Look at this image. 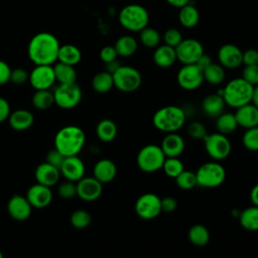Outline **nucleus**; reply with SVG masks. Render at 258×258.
Here are the masks:
<instances>
[{
	"label": "nucleus",
	"instance_id": "1",
	"mask_svg": "<svg viewBox=\"0 0 258 258\" xmlns=\"http://www.w3.org/2000/svg\"><path fill=\"white\" fill-rule=\"evenodd\" d=\"M59 46V42L53 34L39 32L32 36L28 43V57L35 64H52L57 60Z\"/></svg>",
	"mask_w": 258,
	"mask_h": 258
},
{
	"label": "nucleus",
	"instance_id": "2",
	"mask_svg": "<svg viewBox=\"0 0 258 258\" xmlns=\"http://www.w3.org/2000/svg\"><path fill=\"white\" fill-rule=\"evenodd\" d=\"M86 142L83 129L78 126L69 125L59 129L54 136V148L64 156L78 155Z\"/></svg>",
	"mask_w": 258,
	"mask_h": 258
},
{
	"label": "nucleus",
	"instance_id": "3",
	"mask_svg": "<svg viewBox=\"0 0 258 258\" xmlns=\"http://www.w3.org/2000/svg\"><path fill=\"white\" fill-rule=\"evenodd\" d=\"M185 119L186 115L181 107L168 105L158 109L154 113L152 123L157 130L170 133L178 131L184 125Z\"/></svg>",
	"mask_w": 258,
	"mask_h": 258
},
{
	"label": "nucleus",
	"instance_id": "4",
	"mask_svg": "<svg viewBox=\"0 0 258 258\" xmlns=\"http://www.w3.org/2000/svg\"><path fill=\"white\" fill-rule=\"evenodd\" d=\"M254 86L246 80L236 78L231 80L223 88V98L226 105L232 108H239L251 103Z\"/></svg>",
	"mask_w": 258,
	"mask_h": 258
},
{
	"label": "nucleus",
	"instance_id": "5",
	"mask_svg": "<svg viewBox=\"0 0 258 258\" xmlns=\"http://www.w3.org/2000/svg\"><path fill=\"white\" fill-rule=\"evenodd\" d=\"M118 19L125 29L139 32L148 25L149 13L146 8L139 4H128L120 10Z\"/></svg>",
	"mask_w": 258,
	"mask_h": 258
},
{
	"label": "nucleus",
	"instance_id": "6",
	"mask_svg": "<svg viewBox=\"0 0 258 258\" xmlns=\"http://www.w3.org/2000/svg\"><path fill=\"white\" fill-rule=\"evenodd\" d=\"M165 157L160 146L147 144L139 150L136 162L140 170L146 173H152L162 168Z\"/></svg>",
	"mask_w": 258,
	"mask_h": 258
},
{
	"label": "nucleus",
	"instance_id": "7",
	"mask_svg": "<svg viewBox=\"0 0 258 258\" xmlns=\"http://www.w3.org/2000/svg\"><path fill=\"white\" fill-rule=\"evenodd\" d=\"M198 185L206 188L220 186L226 179V170L224 166L217 162L211 161L202 164L196 171Z\"/></svg>",
	"mask_w": 258,
	"mask_h": 258
},
{
	"label": "nucleus",
	"instance_id": "8",
	"mask_svg": "<svg viewBox=\"0 0 258 258\" xmlns=\"http://www.w3.org/2000/svg\"><path fill=\"white\" fill-rule=\"evenodd\" d=\"M114 87L123 93H132L139 89L142 84L140 72L129 66H120L113 74Z\"/></svg>",
	"mask_w": 258,
	"mask_h": 258
},
{
	"label": "nucleus",
	"instance_id": "9",
	"mask_svg": "<svg viewBox=\"0 0 258 258\" xmlns=\"http://www.w3.org/2000/svg\"><path fill=\"white\" fill-rule=\"evenodd\" d=\"M203 140L208 155L214 160H223L230 155L232 144L225 134L220 132L207 134Z\"/></svg>",
	"mask_w": 258,
	"mask_h": 258
},
{
	"label": "nucleus",
	"instance_id": "10",
	"mask_svg": "<svg viewBox=\"0 0 258 258\" xmlns=\"http://www.w3.org/2000/svg\"><path fill=\"white\" fill-rule=\"evenodd\" d=\"M54 104L62 109H73L82 100V90L77 83L59 84L53 91Z\"/></svg>",
	"mask_w": 258,
	"mask_h": 258
},
{
	"label": "nucleus",
	"instance_id": "11",
	"mask_svg": "<svg viewBox=\"0 0 258 258\" xmlns=\"http://www.w3.org/2000/svg\"><path fill=\"white\" fill-rule=\"evenodd\" d=\"M204 81V72L197 63L183 64L176 75L178 86L185 91L199 89Z\"/></svg>",
	"mask_w": 258,
	"mask_h": 258
},
{
	"label": "nucleus",
	"instance_id": "12",
	"mask_svg": "<svg viewBox=\"0 0 258 258\" xmlns=\"http://www.w3.org/2000/svg\"><path fill=\"white\" fill-rule=\"evenodd\" d=\"M135 213L143 220L155 219L161 211V199L153 194L146 192L140 196L135 203Z\"/></svg>",
	"mask_w": 258,
	"mask_h": 258
},
{
	"label": "nucleus",
	"instance_id": "13",
	"mask_svg": "<svg viewBox=\"0 0 258 258\" xmlns=\"http://www.w3.org/2000/svg\"><path fill=\"white\" fill-rule=\"evenodd\" d=\"M176 59L183 64L196 63L204 53L203 44L195 38L182 39L175 47Z\"/></svg>",
	"mask_w": 258,
	"mask_h": 258
},
{
	"label": "nucleus",
	"instance_id": "14",
	"mask_svg": "<svg viewBox=\"0 0 258 258\" xmlns=\"http://www.w3.org/2000/svg\"><path fill=\"white\" fill-rule=\"evenodd\" d=\"M28 81L35 90L49 89L55 82L53 67L51 64H35L29 74Z\"/></svg>",
	"mask_w": 258,
	"mask_h": 258
},
{
	"label": "nucleus",
	"instance_id": "15",
	"mask_svg": "<svg viewBox=\"0 0 258 258\" xmlns=\"http://www.w3.org/2000/svg\"><path fill=\"white\" fill-rule=\"evenodd\" d=\"M103 183L94 176H84L77 181V196L87 202L100 198L103 191Z\"/></svg>",
	"mask_w": 258,
	"mask_h": 258
},
{
	"label": "nucleus",
	"instance_id": "16",
	"mask_svg": "<svg viewBox=\"0 0 258 258\" xmlns=\"http://www.w3.org/2000/svg\"><path fill=\"white\" fill-rule=\"evenodd\" d=\"M218 59L225 69L234 70L243 63V51L233 43H226L219 48Z\"/></svg>",
	"mask_w": 258,
	"mask_h": 258
},
{
	"label": "nucleus",
	"instance_id": "17",
	"mask_svg": "<svg viewBox=\"0 0 258 258\" xmlns=\"http://www.w3.org/2000/svg\"><path fill=\"white\" fill-rule=\"evenodd\" d=\"M85 169V164L78 155L66 156L59 167L60 174H62L68 180L75 182L84 177Z\"/></svg>",
	"mask_w": 258,
	"mask_h": 258
},
{
	"label": "nucleus",
	"instance_id": "18",
	"mask_svg": "<svg viewBox=\"0 0 258 258\" xmlns=\"http://www.w3.org/2000/svg\"><path fill=\"white\" fill-rule=\"evenodd\" d=\"M32 206L26 199L20 195H14L10 198L7 204L9 215L16 221H24L29 218Z\"/></svg>",
	"mask_w": 258,
	"mask_h": 258
},
{
	"label": "nucleus",
	"instance_id": "19",
	"mask_svg": "<svg viewBox=\"0 0 258 258\" xmlns=\"http://www.w3.org/2000/svg\"><path fill=\"white\" fill-rule=\"evenodd\" d=\"M26 199L32 207L44 208L50 204L52 200V194L49 186L37 182L28 188Z\"/></svg>",
	"mask_w": 258,
	"mask_h": 258
},
{
	"label": "nucleus",
	"instance_id": "20",
	"mask_svg": "<svg viewBox=\"0 0 258 258\" xmlns=\"http://www.w3.org/2000/svg\"><path fill=\"white\" fill-rule=\"evenodd\" d=\"M160 147L166 157H178L182 154L185 143L183 138L176 132L166 133L161 141Z\"/></svg>",
	"mask_w": 258,
	"mask_h": 258
},
{
	"label": "nucleus",
	"instance_id": "21",
	"mask_svg": "<svg viewBox=\"0 0 258 258\" xmlns=\"http://www.w3.org/2000/svg\"><path fill=\"white\" fill-rule=\"evenodd\" d=\"M235 117L238 126L245 129L258 126V108L252 103L237 108Z\"/></svg>",
	"mask_w": 258,
	"mask_h": 258
},
{
	"label": "nucleus",
	"instance_id": "22",
	"mask_svg": "<svg viewBox=\"0 0 258 258\" xmlns=\"http://www.w3.org/2000/svg\"><path fill=\"white\" fill-rule=\"evenodd\" d=\"M60 176L59 168L49 164L48 162H43L39 164L35 169V178L38 183L46 186L54 185Z\"/></svg>",
	"mask_w": 258,
	"mask_h": 258
},
{
	"label": "nucleus",
	"instance_id": "23",
	"mask_svg": "<svg viewBox=\"0 0 258 258\" xmlns=\"http://www.w3.org/2000/svg\"><path fill=\"white\" fill-rule=\"evenodd\" d=\"M94 177H96L102 183H108L112 181L117 173L116 164L108 158L100 159L93 169Z\"/></svg>",
	"mask_w": 258,
	"mask_h": 258
},
{
	"label": "nucleus",
	"instance_id": "24",
	"mask_svg": "<svg viewBox=\"0 0 258 258\" xmlns=\"http://www.w3.org/2000/svg\"><path fill=\"white\" fill-rule=\"evenodd\" d=\"M224 98L220 95L210 94L204 98L202 101V110L210 118H217L224 112L225 109Z\"/></svg>",
	"mask_w": 258,
	"mask_h": 258
},
{
	"label": "nucleus",
	"instance_id": "25",
	"mask_svg": "<svg viewBox=\"0 0 258 258\" xmlns=\"http://www.w3.org/2000/svg\"><path fill=\"white\" fill-rule=\"evenodd\" d=\"M152 58L154 63L161 69L170 68L177 60L175 48L165 43L163 45L156 46Z\"/></svg>",
	"mask_w": 258,
	"mask_h": 258
},
{
	"label": "nucleus",
	"instance_id": "26",
	"mask_svg": "<svg viewBox=\"0 0 258 258\" xmlns=\"http://www.w3.org/2000/svg\"><path fill=\"white\" fill-rule=\"evenodd\" d=\"M8 120L12 129L16 131H24L33 124L34 117L31 112L24 109H19L10 113Z\"/></svg>",
	"mask_w": 258,
	"mask_h": 258
},
{
	"label": "nucleus",
	"instance_id": "27",
	"mask_svg": "<svg viewBox=\"0 0 258 258\" xmlns=\"http://www.w3.org/2000/svg\"><path fill=\"white\" fill-rule=\"evenodd\" d=\"M240 225L247 231H258V207L252 205L244 209L238 216Z\"/></svg>",
	"mask_w": 258,
	"mask_h": 258
},
{
	"label": "nucleus",
	"instance_id": "28",
	"mask_svg": "<svg viewBox=\"0 0 258 258\" xmlns=\"http://www.w3.org/2000/svg\"><path fill=\"white\" fill-rule=\"evenodd\" d=\"M178 21L183 27L192 28L200 21V12L194 5L188 3L179 8Z\"/></svg>",
	"mask_w": 258,
	"mask_h": 258
},
{
	"label": "nucleus",
	"instance_id": "29",
	"mask_svg": "<svg viewBox=\"0 0 258 258\" xmlns=\"http://www.w3.org/2000/svg\"><path fill=\"white\" fill-rule=\"evenodd\" d=\"M114 47L119 56L128 57V56L133 55L136 52L138 43L133 36L122 35L116 40Z\"/></svg>",
	"mask_w": 258,
	"mask_h": 258
},
{
	"label": "nucleus",
	"instance_id": "30",
	"mask_svg": "<svg viewBox=\"0 0 258 258\" xmlns=\"http://www.w3.org/2000/svg\"><path fill=\"white\" fill-rule=\"evenodd\" d=\"M55 81L59 84H73L77 81V73L74 66L58 61L53 66Z\"/></svg>",
	"mask_w": 258,
	"mask_h": 258
},
{
	"label": "nucleus",
	"instance_id": "31",
	"mask_svg": "<svg viewBox=\"0 0 258 258\" xmlns=\"http://www.w3.org/2000/svg\"><path fill=\"white\" fill-rule=\"evenodd\" d=\"M117 125L111 119L101 120L96 127V134L103 142H111L117 136Z\"/></svg>",
	"mask_w": 258,
	"mask_h": 258
},
{
	"label": "nucleus",
	"instance_id": "32",
	"mask_svg": "<svg viewBox=\"0 0 258 258\" xmlns=\"http://www.w3.org/2000/svg\"><path fill=\"white\" fill-rule=\"evenodd\" d=\"M82 58L81 50L74 44L60 45L57 53V60L71 66H76Z\"/></svg>",
	"mask_w": 258,
	"mask_h": 258
},
{
	"label": "nucleus",
	"instance_id": "33",
	"mask_svg": "<svg viewBox=\"0 0 258 258\" xmlns=\"http://www.w3.org/2000/svg\"><path fill=\"white\" fill-rule=\"evenodd\" d=\"M187 238L192 245L203 247L206 246L210 241V232L206 226L202 224H196L189 228L187 232Z\"/></svg>",
	"mask_w": 258,
	"mask_h": 258
},
{
	"label": "nucleus",
	"instance_id": "34",
	"mask_svg": "<svg viewBox=\"0 0 258 258\" xmlns=\"http://www.w3.org/2000/svg\"><path fill=\"white\" fill-rule=\"evenodd\" d=\"M92 87L94 91H96L97 93H108L114 87L112 74L108 73L107 71H103L96 74L92 80Z\"/></svg>",
	"mask_w": 258,
	"mask_h": 258
},
{
	"label": "nucleus",
	"instance_id": "35",
	"mask_svg": "<svg viewBox=\"0 0 258 258\" xmlns=\"http://www.w3.org/2000/svg\"><path fill=\"white\" fill-rule=\"evenodd\" d=\"M203 72H204V80L211 85L222 84L226 77L225 68L220 63H216V62H212Z\"/></svg>",
	"mask_w": 258,
	"mask_h": 258
},
{
	"label": "nucleus",
	"instance_id": "36",
	"mask_svg": "<svg viewBox=\"0 0 258 258\" xmlns=\"http://www.w3.org/2000/svg\"><path fill=\"white\" fill-rule=\"evenodd\" d=\"M238 127V123L235 117V114L231 113H222L216 118V128L218 132L225 135L233 133Z\"/></svg>",
	"mask_w": 258,
	"mask_h": 258
},
{
	"label": "nucleus",
	"instance_id": "37",
	"mask_svg": "<svg viewBox=\"0 0 258 258\" xmlns=\"http://www.w3.org/2000/svg\"><path fill=\"white\" fill-rule=\"evenodd\" d=\"M32 97V104L36 109L46 110L54 104L53 92L46 90H35Z\"/></svg>",
	"mask_w": 258,
	"mask_h": 258
},
{
	"label": "nucleus",
	"instance_id": "38",
	"mask_svg": "<svg viewBox=\"0 0 258 258\" xmlns=\"http://www.w3.org/2000/svg\"><path fill=\"white\" fill-rule=\"evenodd\" d=\"M139 39L145 47L153 48L158 46L161 37L159 32L155 28L149 27L147 25L146 27H144L142 30L139 31Z\"/></svg>",
	"mask_w": 258,
	"mask_h": 258
},
{
	"label": "nucleus",
	"instance_id": "39",
	"mask_svg": "<svg viewBox=\"0 0 258 258\" xmlns=\"http://www.w3.org/2000/svg\"><path fill=\"white\" fill-rule=\"evenodd\" d=\"M161 169L167 176L175 178L184 169V166L178 157H165Z\"/></svg>",
	"mask_w": 258,
	"mask_h": 258
},
{
	"label": "nucleus",
	"instance_id": "40",
	"mask_svg": "<svg viewBox=\"0 0 258 258\" xmlns=\"http://www.w3.org/2000/svg\"><path fill=\"white\" fill-rule=\"evenodd\" d=\"M175 183L176 185L184 190H188L194 188L195 186L198 185L197 182V176L196 172L189 171V170H182L175 178Z\"/></svg>",
	"mask_w": 258,
	"mask_h": 258
},
{
	"label": "nucleus",
	"instance_id": "41",
	"mask_svg": "<svg viewBox=\"0 0 258 258\" xmlns=\"http://www.w3.org/2000/svg\"><path fill=\"white\" fill-rule=\"evenodd\" d=\"M244 147L250 151H258V126L248 128L242 136Z\"/></svg>",
	"mask_w": 258,
	"mask_h": 258
},
{
	"label": "nucleus",
	"instance_id": "42",
	"mask_svg": "<svg viewBox=\"0 0 258 258\" xmlns=\"http://www.w3.org/2000/svg\"><path fill=\"white\" fill-rule=\"evenodd\" d=\"M92 222V216L85 210H77L71 216V224L77 229H85Z\"/></svg>",
	"mask_w": 258,
	"mask_h": 258
},
{
	"label": "nucleus",
	"instance_id": "43",
	"mask_svg": "<svg viewBox=\"0 0 258 258\" xmlns=\"http://www.w3.org/2000/svg\"><path fill=\"white\" fill-rule=\"evenodd\" d=\"M187 134L196 140H203L208 134L206 126L200 121H192L187 126Z\"/></svg>",
	"mask_w": 258,
	"mask_h": 258
},
{
	"label": "nucleus",
	"instance_id": "44",
	"mask_svg": "<svg viewBox=\"0 0 258 258\" xmlns=\"http://www.w3.org/2000/svg\"><path fill=\"white\" fill-rule=\"evenodd\" d=\"M182 39L183 38L181 32L176 28H168L163 34L164 43L174 48L180 43Z\"/></svg>",
	"mask_w": 258,
	"mask_h": 258
},
{
	"label": "nucleus",
	"instance_id": "45",
	"mask_svg": "<svg viewBox=\"0 0 258 258\" xmlns=\"http://www.w3.org/2000/svg\"><path fill=\"white\" fill-rule=\"evenodd\" d=\"M57 192L59 197L63 199H72L75 196H77V184L75 183V181H71L67 179V181L58 185Z\"/></svg>",
	"mask_w": 258,
	"mask_h": 258
},
{
	"label": "nucleus",
	"instance_id": "46",
	"mask_svg": "<svg viewBox=\"0 0 258 258\" xmlns=\"http://www.w3.org/2000/svg\"><path fill=\"white\" fill-rule=\"evenodd\" d=\"M242 78L253 86L258 85V64L245 66L242 72Z\"/></svg>",
	"mask_w": 258,
	"mask_h": 258
},
{
	"label": "nucleus",
	"instance_id": "47",
	"mask_svg": "<svg viewBox=\"0 0 258 258\" xmlns=\"http://www.w3.org/2000/svg\"><path fill=\"white\" fill-rule=\"evenodd\" d=\"M29 79V74L21 68H17L14 70H11L10 75V82L16 85H22L25 82H27Z\"/></svg>",
	"mask_w": 258,
	"mask_h": 258
},
{
	"label": "nucleus",
	"instance_id": "48",
	"mask_svg": "<svg viewBox=\"0 0 258 258\" xmlns=\"http://www.w3.org/2000/svg\"><path fill=\"white\" fill-rule=\"evenodd\" d=\"M64 155L62 153H60L56 148L54 149H51L47 152L46 156H45V161L48 162L49 164L59 168L63 159H64Z\"/></svg>",
	"mask_w": 258,
	"mask_h": 258
},
{
	"label": "nucleus",
	"instance_id": "49",
	"mask_svg": "<svg viewBox=\"0 0 258 258\" xmlns=\"http://www.w3.org/2000/svg\"><path fill=\"white\" fill-rule=\"evenodd\" d=\"M117 56H118V54H117L115 47L111 46V45L104 46L100 51V58L104 63L117 59Z\"/></svg>",
	"mask_w": 258,
	"mask_h": 258
},
{
	"label": "nucleus",
	"instance_id": "50",
	"mask_svg": "<svg viewBox=\"0 0 258 258\" xmlns=\"http://www.w3.org/2000/svg\"><path fill=\"white\" fill-rule=\"evenodd\" d=\"M243 63L245 66L258 64V50L255 48H249L243 52Z\"/></svg>",
	"mask_w": 258,
	"mask_h": 258
},
{
	"label": "nucleus",
	"instance_id": "51",
	"mask_svg": "<svg viewBox=\"0 0 258 258\" xmlns=\"http://www.w3.org/2000/svg\"><path fill=\"white\" fill-rule=\"evenodd\" d=\"M177 208V202L172 197H165L161 199V211L165 213H172Z\"/></svg>",
	"mask_w": 258,
	"mask_h": 258
},
{
	"label": "nucleus",
	"instance_id": "52",
	"mask_svg": "<svg viewBox=\"0 0 258 258\" xmlns=\"http://www.w3.org/2000/svg\"><path fill=\"white\" fill-rule=\"evenodd\" d=\"M11 69L7 62L0 59V85H4L10 81Z\"/></svg>",
	"mask_w": 258,
	"mask_h": 258
},
{
	"label": "nucleus",
	"instance_id": "53",
	"mask_svg": "<svg viewBox=\"0 0 258 258\" xmlns=\"http://www.w3.org/2000/svg\"><path fill=\"white\" fill-rule=\"evenodd\" d=\"M10 106L6 99L0 97V123L4 122L6 119H8L10 115Z\"/></svg>",
	"mask_w": 258,
	"mask_h": 258
},
{
	"label": "nucleus",
	"instance_id": "54",
	"mask_svg": "<svg viewBox=\"0 0 258 258\" xmlns=\"http://www.w3.org/2000/svg\"><path fill=\"white\" fill-rule=\"evenodd\" d=\"M213 61H212V58H211V56L209 55V54H207V53H203L202 54V56L198 59V61L196 62L203 71L207 68V67H209L211 63H212Z\"/></svg>",
	"mask_w": 258,
	"mask_h": 258
},
{
	"label": "nucleus",
	"instance_id": "55",
	"mask_svg": "<svg viewBox=\"0 0 258 258\" xmlns=\"http://www.w3.org/2000/svg\"><path fill=\"white\" fill-rule=\"evenodd\" d=\"M120 66H121L120 61L115 59V60H112L110 62H106L105 63V71H107L110 74H113Z\"/></svg>",
	"mask_w": 258,
	"mask_h": 258
},
{
	"label": "nucleus",
	"instance_id": "56",
	"mask_svg": "<svg viewBox=\"0 0 258 258\" xmlns=\"http://www.w3.org/2000/svg\"><path fill=\"white\" fill-rule=\"evenodd\" d=\"M250 201L252 205L258 207V183L255 184L250 191Z\"/></svg>",
	"mask_w": 258,
	"mask_h": 258
},
{
	"label": "nucleus",
	"instance_id": "57",
	"mask_svg": "<svg viewBox=\"0 0 258 258\" xmlns=\"http://www.w3.org/2000/svg\"><path fill=\"white\" fill-rule=\"evenodd\" d=\"M189 1L190 0H166V2L169 5H171L173 7H176V8H180V7L188 4Z\"/></svg>",
	"mask_w": 258,
	"mask_h": 258
},
{
	"label": "nucleus",
	"instance_id": "58",
	"mask_svg": "<svg viewBox=\"0 0 258 258\" xmlns=\"http://www.w3.org/2000/svg\"><path fill=\"white\" fill-rule=\"evenodd\" d=\"M252 104H254L257 108H258V85L254 86V90H253V95H252Z\"/></svg>",
	"mask_w": 258,
	"mask_h": 258
},
{
	"label": "nucleus",
	"instance_id": "59",
	"mask_svg": "<svg viewBox=\"0 0 258 258\" xmlns=\"http://www.w3.org/2000/svg\"><path fill=\"white\" fill-rule=\"evenodd\" d=\"M0 258H2V253H1V251H0Z\"/></svg>",
	"mask_w": 258,
	"mask_h": 258
}]
</instances>
